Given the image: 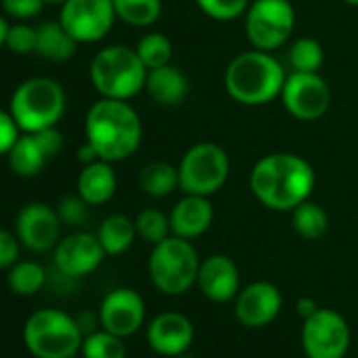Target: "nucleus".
<instances>
[{
    "mask_svg": "<svg viewBox=\"0 0 358 358\" xmlns=\"http://www.w3.org/2000/svg\"><path fill=\"white\" fill-rule=\"evenodd\" d=\"M316 186L312 164L293 152H274L262 156L249 175L251 194L270 211H293L308 201Z\"/></svg>",
    "mask_w": 358,
    "mask_h": 358,
    "instance_id": "f257e3e1",
    "label": "nucleus"
},
{
    "mask_svg": "<svg viewBox=\"0 0 358 358\" xmlns=\"http://www.w3.org/2000/svg\"><path fill=\"white\" fill-rule=\"evenodd\" d=\"M143 137L137 110L122 99L99 97L85 116V141L93 145L97 156L108 162L131 158Z\"/></svg>",
    "mask_w": 358,
    "mask_h": 358,
    "instance_id": "f03ea898",
    "label": "nucleus"
},
{
    "mask_svg": "<svg viewBox=\"0 0 358 358\" xmlns=\"http://www.w3.org/2000/svg\"><path fill=\"white\" fill-rule=\"evenodd\" d=\"M287 70L268 51L251 49L238 53L224 72L228 95L241 106H266L280 97Z\"/></svg>",
    "mask_w": 358,
    "mask_h": 358,
    "instance_id": "7ed1b4c3",
    "label": "nucleus"
},
{
    "mask_svg": "<svg viewBox=\"0 0 358 358\" xmlns=\"http://www.w3.org/2000/svg\"><path fill=\"white\" fill-rule=\"evenodd\" d=\"M148 68L137 51L127 45H108L99 49L89 66V78L99 97L131 101L145 89Z\"/></svg>",
    "mask_w": 358,
    "mask_h": 358,
    "instance_id": "20e7f679",
    "label": "nucleus"
},
{
    "mask_svg": "<svg viewBox=\"0 0 358 358\" xmlns=\"http://www.w3.org/2000/svg\"><path fill=\"white\" fill-rule=\"evenodd\" d=\"M22 337L34 358H72L80 354L85 333L76 316L59 308H41L26 318Z\"/></svg>",
    "mask_w": 358,
    "mask_h": 358,
    "instance_id": "39448f33",
    "label": "nucleus"
},
{
    "mask_svg": "<svg viewBox=\"0 0 358 358\" xmlns=\"http://www.w3.org/2000/svg\"><path fill=\"white\" fill-rule=\"evenodd\" d=\"M66 108L68 97L64 87L49 76H32L20 83L9 101V112L22 133H38L57 127Z\"/></svg>",
    "mask_w": 358,
    "mask_h": 358,
    "instance_id": "423d86ee",
    "label": "nucleus"
},
{
    "mask_svg": "<svg viewBox=\"0 0 358 358\" xmlns=\"http://www.w3.org/2000/svg\"><path fill=\"white\" fill-rule=\"evenodd\" d=\"M201 257L192 241L171 234L162 243L154 245L148 257V276L150 282L162 295H184L188 293L199 278Z\"/></svg>",
    "mask_w": 358,
    "mask_h": 358,
    "instance_id": "0eeeda50",
    "label": "nucleus"
},
{
    "mask_svg": "<svg viewBox=\"0 0 358 358\" xmlns=\"http://www.w3.org/2000/svg\"><path fill=\"white\" fill-rule=\"evenodd\" d=\"M179 171V190L184 194L213 196L220 192L230 177L228 152L213 143L201 141L188 148L177 164Z\"/></svg>",
    "mask_w": 358,
    "mask_h": 358,
    "instance_id": "6e6552de",
    "label": "nucleus"
},
{
    "mask_svg": "<svg viewBox=\"0 0 358 358\" xmlns=\"http://www.w3.org/2000/svg\"><path fill=\"white\" fill-rule=\"evenodd\" d=\"M295 30V9L289 0H253L245 13V34L253 49L276 51Z\"/></svg>",
    "mask_w": 358,
    "mask_h": 358,
    "instance_id": "1a4fd4ad",
    "label": "nucleus"
},
{
    "mask_svg": "<svg viewBox=\"0 0 358 358\" xmlns=\"http://www.w3.org/2000/svg\"><path fill=\"white\" fill-rule=\"evenodd\" d=\"M299 341L306 358H345L352 331L343 314L333 308H318L301 320Z\"/></svg>",
    "mask_w": 358,
    "mask_h": 358,
    "instance_id": "9d476101",
    "label": "nucleus"
},
{
    "mask_svg": "<svg viewBox=\"0 0 358 358\" xmlns=\"http://www.w3.org/2000/svg\"><path fill=\"white\" fill-rule=\"evenodd\" d=\"M114 0H64L59 22L78 45L103 41L116 22Z\"/></svg>",
    "mask_w": 358,
    "mask_h": 358,
    "instance_id": "9b49d317",
    "label": "nucleus"
},
{
    "mask_svg": "<svg viewBox=\"0 0 358 358\" xmlns=\"http://www.w3.org/2000/svg\"><path fill=\"white\" fill-rule=\"evenodd\" d=\"M280 101L293 118L312 122L327 114L331 89L318 72H289L280 91Z\"/></svg>",
    "mask_w": 358,
    "mask_h": 358,
    "instance_id": "f8f14e48",
    "label": "nucleus"
},
{
    "mask_svg": "<svg viewBox=\"0 0 358 358\" xmlns=\"http://www.w3.org/2000/svg\"><path fill=\"white\" fill-rule=\"evenodd\" d=\"M62 226L57 209L38 201L24 205L15 217V234L22 247L34 253L53 251L62 241Z\"/></svg>",
    "mask_w": 358,
    "mask_h": 358,
    "instance_id": "ddd939ff",
    "label": "nucleus"
},
{
    "mask_svg": "<svg viewBox=\"0 0 358 358\" xmlns=\"http://www.w3.org/2000/svg\"><path fill=\"white\" fill-rule=\"evenodd\" d=\"M106 257V251L91 232H72L64 236L53 249V264L66 278H85L93 274Z\"/></svg>",
    "mask_w": 358,
    "mask_h": 358,
    "instance_id": "4468645a",
    "label": "nucleus"
},
{
    "mask_svg": "<svg viewBox=\"0 0 358 358\" xmlns=\"http://www.w3.org/2000/svg\"><path fill=\"white\" fill-rule=\"evenodd\" d=\"M101 329L127 339L135 335L145 322V301L143 297L129 287L112 289L99 306Z\"/></svg>",
    "mask_w": 358,
    "mask_h": 358,
    "instance_id": "2eb2a0df",
    "label": "nucleus"
},
{
    "mask_svg": "<svg viewBox=\"0 0 358 358\" xmlns=\"http://www.w3.org/2000/svg\"><path fill=\"white\" fill-rule=\"evenodd\" d=\"M194 322L186 314L175 310L156 314L145 327V341L150 350L164 358L188 354L190 345L194 343Z\"/></svg>",
    "mask_w": 358,
    "mask_h": 358,
    "instance_id": "dca6fc26",
    "label": "nucleus"
},
{
    "mask_svg": "<svg viewBox=\"0 0 358 358\" xmlns=\"http://www.w3.org/2000/svg\"><path fill=\"white\" fill-rule=\"evenodd\" d=\"M282 310V293L268 280H255L243 287L234 299V316L243 327L262 329L278 318Z\"/></svg>",
    "mask_w": 358,
    "mask_h": 358,
    "instance_id": "f3484780",
    "label": "nucleus"
},
{
    "mask_svg": "<svg viewBox=\"0 0 358 358\" xmlns=\"http://www.w3.org/2000/svg\"><path fill=\"white\" fill-rule=\"evenodd\" d=\"M196 287L213 303L234 301L241 291V270L232 257L213 253L201 262Z\"/></svg>",
    "mask_w": 358,
    "mask_h": 358,
    "instance_id": "a211bd4d",
    "label": "nucleus"
},
{
    "mask_svg": "<svg viewBox=\"0 0 358 358\" xmlns=\"http://www.w3.org/2000/svg\"><path fill=\"white\" fill-rule=\"evenodd\" d=\"M213 217H215V211H213L209 196L186 194L184 199H179L175 203V207L169 213L171 234L194 241L211 228Z\"/></svg>",
    "mask_w": 358,
    "mask_h": 358,
    "instance_id": "6ab92c4d",
    "label": "nucleus"
},
{
    "mask_svg": "<svg viewBox=\"0 0 358 358\" xmlns=\"http://www.w3.org/2000/svg\"><path fill=\"white\" fill-rule=\"evenodd\" d=\"M118 188V177L112 162L97 158L95 162L83 164L76 179V194L91 207L106 205L114 199Z\"/></svg>",
    "mask_w": 358,
    "mask_h": 358,
    "instance_id": "aec40b11",
    "label": "nucleus"
},
{
    "mask_svg": "<svg viewBox=\"0 0 358 358\" xmlns=\"http://www.w3.org/2000/svg\"><path fill=\"white\" fill-rule=\"evenodd\" d=\"M143 91L148 93V97L154 103H158L162 108H173L188 97L190 87H188V78L182 70L173 64H166V66L148 70Z\"/></svg>",
    "mask_w": 358,
    "mask_h": 358,
    "instance_id": "412c9836",
    "label": "nucleus"
},
{
    "mask_svg": "<svg viewBox=\"0 0 358 358\" xmlns=\"http://www.w3.org/2000/svg\"><path fill=\"white\" fill-rule=\"evenodd\" d=\"M78 43L72 38V34L62 26V22H43L36 26V55L53 62L64 64L70 62L76 55Z\"/></svg>",
    "mask_w": 358,
    "mask_h": 358,
    "instance_id": "4be33fe9",
    "label": "nucleus"
},
{
    "mask_svg": "<svg viewBox=\"0 0 358 358\" xmlns=\"http://www.w3.org/2000/svg\"><path fill=\"white\" fill-rule=\"evenodd\" d=\"M7 158L11 171L17 177H26V179L41 175L47 162L51 160L34 133H22L15 145L11 148V152L7 154Z\"/></svg>",
    "mask_w": 358,
    "mask_h": 358,
    "instance_id": "5701e85b",
    "label": "nucleus"
},
{
    "mask_svg": "<svg viewBox=\"0 0 358 358\" xmlns=\"http://www.w3.org/2000/svg\"><path fill=\"white\" fill-rule=\"evenodd\" d=\"M97 238H99L106 255H112V257L122 255L124 251L131 249V245L137 238L135 220H131L129 215H122V213L108 215L97 228Z\"/></svg>",
    "mask_w": 358,
    "mask_h": 358,
    "instance_id": "b1692460",
    "label": "nucleus"
},
{
    "mask_svg": "<svg viewBox=\"0 0 358 358\" xmlns=\"http://www.w3.org/2000/svg\"><path fill=\"white\" fill-rule=\"evenodd\" d=\"M137 182L143 194L152 199H164L179 188V171L171 162L154 160L139 171Z\"/></svg>",
    "mask_w": 358,
    "mask_h": 358,
    "instance_id": "393cba45",
    "label": "nucleus"
},
{
    "mask_svg": "<svg viewBox=\"0 0 358 358\" xmlns=\"http://www.w3.org/2000/svg\"><path fill=\"white\" fill-rule=\"evenodd\" d=\"M291 224L303 241H318L329 230V215L318 203L308 199L291 211Z\"/></svg>",
    "mask_w": 358,
    "mask_h": 358,
    "instance_id": "a878e982",
    "label": "nucleus"
},
{
    "mask_svg": "<svg viewBox=\"0 0 358 358\" xmlns=\"http://www.w3.org/2000/svg\"><path fill=\"white\" fill-rule=\"evenodd\" d=\"M45 282H47V272L38 262L20 259L7 270V285L20 297L36 295L45 287Z\"/></svg>",
    "mask_w": 358,
    "mask_h": 358,
    "instance_id": "bb28decb",
    "label": "nucleus"
},
{
    "mask_svg": "<svg viewBox=\"0 0 358 358\" xmlns=\"http://www.w3.org/2000/svg\"><path fill=\"white\" fill-rule=\"evenodd\" d=\"M116 17L133 28H150L162 15V0H114Z\"/></svg>",
    "mask_w": 358,
    "mask_h": 358,
    "instance_id": "cd10ccee",
    "label": "nucleus"
},
{
    "mask_svg": "<svg viewBox=\"0 0 358 358\" xmlns=\"http://www.w3.org/2000/svg\"><path fill=\"white\" fill-rule=\"evenodd\" d=\"M287 59L291 72H318L324 62V49L316 38L301 36L291 43Z\"/></svg>",
    "mask_w": 358,
    "mask_h": 358,
    "instance_id": "c85d7f7f",
    "label": "nucleus"
},
{
    "mask_svg": "<svg viewBox=\"0 0 358 358\" xmlns=\"http://www.w3.org/2000/svg\"><path fill=\"white\" fill-rule=\"evenodd\" d=\"M80 356L83 358H127V345L122 337L106 329H97L85 335Z\"/></svg>",
    "mask_w": 358,
    "mask_h": 358,
    "instance_id": "c756f323",
    "label": "nucleus"
},
{
    "mask_svg": "<svg viewBox=\"0 0 358 358\" xmlns=\"http://www.w3.org/2000/svg\"><path fill=\"white\" fill-rule=\"evenodd\" d=\"M135 51L148 70L166 66L173 59V43L162 32H148L145 36H141Z\"/></svg>",
    "mask_w": 358,
    "mask_h": 358,
    "instance_id": "7c9ffc66",
    "label": "nucleus"
},
{
    "mask_svg": "<svg viewBox=\"0 0 358 358\" xmlns=\"http://www.w3.org/2000/svg\"><path fill=\"white\" fill-rule=\"evenodd\" d=\"M135 228H137V236L148 243V245H158L164 238L171 236V222L169 215H164L160 209L148 207L141 209L135 217Z\"/></svg>",
    "mask_w": 358,
    "mask_h": 358,
    "instance_id": "2f4dec72",
    "label": "nucleus"
},
{
    "mask_svg": "<svg viewBox=\"0 0 358 358\" xmlns=\"http://www.w3.org/2000/svg\"><path fill=\"white\" fill-rule=\"evenodd\" d=\"M196 5L215 22H234L247 13L251 0H196Z\"/></svg>",
    "mask_w": 358,
    "mask_h": 358,
    "instance_id": "473e14b6",
    "label": "nucleus"
},
{
    "mask_svg": "<svg viewBox=\"0 0 358 358\" xmlns=\"http://www.w3.org/2000/svg\"><path fill=\"white\" fill-rule=\"evenodd\" d=\"M5 47L15 55H28L36 53V26H30L28 22H15L9 26L7 43Z\"/></svg>",
    "mask_w": 358,
    "mask_h": 358,
    "instance_id": "72a5a7b5",
    "label": "nucleus"
},
{
    "mask_svg": "<svg viewBox=\"0 0 358 358\" xmlns=\"http://www.w3.org/2000/svg\"><path fill=\"white\" fill-rule=\"evenodd\" d=\"M89 207L91 205L87 201H83L78 194H74V196H64L55 209H57L62 224H66L70 228H80L89 220Z\"/></svg>",
    "mask_w": 358,
    "mask_h": 358,
    "instance_id": "f704fd0d",
    "label": "nucleus"
},
{
    "mask_svg": "<svg viewBox=\"0 0 358 358\" xmlns=\"http://www.w3.org/2000/svg\"><path fill=\"white\" fill-rule=\"evenodd\" d=\"M45 5H47L45 0H0L3 13L15 22H28L38 17Z\"/></svg>",
    "mask_w": 358,
    "mask_h": 358,
    "instance_id": "c9c22d12",
    "label": "nucleus"
},
{
    "mask_svg": "<svg viewBox=\"0 0 358 358\" xmlns=\"http://www.w3.org/2000/svg\"><path fill=\"white\" fill-rule=\"evenodd\" d=\"M20 135H22V129L17 127L11 112L0 108V156H7L11 152Z\"/></svg>",
    "mask_w": 358,
    "mask_h": 358,
    "instance_id": "e433bc0d",
    "label": "nucleus"
},
{
    "mask_svg": "<svg viewBox=\"0 0 358 358\" xmlns=\"http://www.w3.org/2000/svg\"><path fill=\"white\" fill-rule=\"evenodd\" d=\"M22 243L17 234H11L9 230H0V270H9L13 264L20 262Z\"/></svg>",
    "mask_w": 358,
    "mask_h": 358,
    "instance_id": "4c0bfd02",
    "label": "nucleus"
},
{
    "mask_svg": "<svg viewBox=\"0 0 358 358\" xmlns=\"http://www.w3.org/2000/svg\"><path fill=\"white\" fill-rule=\"evenodd\" d=\"M318 308H320L318 301L312 299V297H299V299L295 301V314H297L301 320L308 318V316H312Z\"/></svg>",
    "mask_w": 358,
    "mask_h": 358,
    "instance_id": "58836bf2",
    "label": "nucleus"
},
{
    "mask_svg": "<svg viewBox=\"0 0 358 358\" xmlns=\"http://www.w3.org/2000/svg\"><path fill=\"white\" fill-rule=\"evenodd\" d=\"M76 158H78V162H80V164H89V162H95L99 156H97V152L93 150V145L85 141V143L78 148V152H76Z\"/></svg>",
    "mask_w": 358,
    "mask_h": 358,
    "instance_id": "ea45409f",
    "label": "nucleus"
},
{
    "mask_svg": "<svg viewBox=\"0 0 358 358\" xmlns=\"http://www.w3.org/2000/svg\"><path fill=\"white\" fill-rule=\"evenodd\" d=\"M9 22H7V15H3L0 13V49L5 47V43H7V32H9Z\"/></svg>",
    "mask_w": 358,
    "mask_h": 358,
    "instance_id": "a19ab883",
    "label": "nucleus"
},
{
    "mask_svg": "<svg viewBox=\"0 0 358 358\" xmlns=\"http://www.w3.org/2000/svg\"><path fill=\"white\" fill-rule=\"evenodd\" d=\"M341 3H345L348 7H358V0H341Z\"/></svg>",
    "mask_w": 358,
    "mask_h": 358,
    "instance_id": "79ce46f5",
    "label": "nucleus"
},
{
    "mask_svg": "<svg viewBox=\"0 0 358 358\" xmlns=\"http://www.w3.org/2000/svg\"><path fill=\"white\" fill-rule=\"evenodd\" d=\"M45 3H47V5H62L64 0H45Z\"/></svg>",
    "mask_w": 358,
    "mask_h": 358,
    "instance_id": "37998d69",
    "label": "nucleus"
},
{
    "mask_svg": "<svg viewBox=\"0 0 358 358\" xmlns=\"http://www.w3.org/2000/svg\"><path fill=\"white\" fill-rule=\"evenodd\" d=\"M173 358H194V356H190V354H182V356H173Z\"/></svg>",
    "mask_w": 358,
    "mask_h": 358,
    "instance_id": "c03bdc74",
    "label": "nucleus"
},
{
    "mask_svg": "<svg viewBox=\"0 0 358 358\" xmlns=\"http://www.w3.org/2000/svg\"><path fill=\"white\" fill-rule=\"evenodd\" d=\"M72 358H83V356H80V354H76V356H72Z\"/></svg>",
    "mask_w": 358,
    "mask_h": 358,
    "instance_id": "a18cd8bd",
    "label": "nucleus"
}]
</instances>
